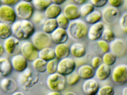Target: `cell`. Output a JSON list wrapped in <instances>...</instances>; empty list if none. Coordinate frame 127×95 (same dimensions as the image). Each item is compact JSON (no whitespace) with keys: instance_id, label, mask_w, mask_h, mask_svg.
<instances>
[{"instance_id":"9a60e30c","label":"cell","mask_w":127,"mask_h":95,"mask_svg":"<svg viewBox=\"0 0 127 95\" xmlns=\"http://www.w3.org/2000/svg\"><path fill=\"white\" fill-rule=\"evenodd\" d=\"M11 63L13 69L18 72H22L28 68V61L22 54L13 56Z\"/></svg>"},{"instance_id":"e0dca14e","label":"cell","mask_w":127,"mask_h":95,"mask_svg":"<svg viewBox=\"0 0 127 95\" xmlns=\"http://www.w3.org/2000/svg\"><path fill=\"white\" fill-rule=\"evenodd\" d=\"M63 14L70 21L78 19L81 17L80 9L78 6L75 4H69L64 7Z\"/></svg>"},{"instance_id":"8fae6325","label":"cell","mask_w":127,"mask_h":95,"mask_svg":"<svg viewBox=\"0 0 127 95\" xmlns=\"http://www.w3.org/2000/svg\"><path fill=\"white\" fill-rule=\"evenodd\" d=\"M102 18L104 22L108 24H116L120 18V13L117 8L111 6L104 8L101 13Z\"/></svg>"},{"instance_id":"d590c367","label":"cell","mask_w":127,"mask_h":95,"mask_svg":"<svg viewBox=\"0 0 127 95\" xmlns=\"http://www.w3.org/2000/svg\"><path fill=\"white\" fill-rule=\"evenodd\" d=\"M56 21L59 27L66 30L69 24V20L63 13H61L57 17Z\"/></svg>"},{"instance_id":"d6a6232c","label":"cell","mask_w":127,"mask_h":95,"mask_svg":"<svg viewBox=\"0 0 127 95\" xmlns=\"http://www.w3.org/2000/svg\"><path fill=\"white\" fill-rule=\"evenodd\" d=\"M116 58V57L113 53L109 51L104 53L102 59V63L110 67L115 64Z\"/></svg>"},{"instance_id":"44dd1931","label":"cell","mask_w":127,"mask_h":95,"mask_svg":"<svg viewBox=\"0 0 127 95\" xmlns=\"http://www.w3.org/2000/svg\"><path fill=\"white\" fill-rule=\"evenodd\" d=\"M62 12L60 5L52 3L44 10V15L46 19H56Z\"/></svg>"},{"instance_id":"52a82bcc","label":"cell","mask_w":127,"mask_h":95,"mask_svg":"<svg viewBox=\"0 0 127 95\" xmlns=\"http://www.w3.org/2000/svg\"><path fill=\"white\" fill-rule=\"evenodd\" d=\"M113 81L117 85H123L127 82V65H118L114 67L111 73Z\"/></svg>"},{"instance_id":"603a6c76","label":"cell","mask_w":127,"mask_h":95,"mask_svg":"<svg viewBox=\"0 0 127 95\" xmlns=\"http://www.w3.org/2000/svg\"><path fill=\"white\" fill-rule=\"evenodd\" d=\"M111 73V70L110 66L102 63L96 68L95 76L98 80L105 81L110 76Z\"/></svg>"},{"instance_id":"f35d334b","label":"cell","mask_w":127,"mask_h":95,"mask_svg":"<svg viewBox=\"0 0 127 95\" xmlns=\"http://www.w3.org/2000/svg\"><path fill=\"white\" fill-rule=\"evenodd\" d=\"M114 93L113 87L111 85H107L99 88L96 95H114Z\"/></svg>"},{"instance_id":"cb8c5ba5","label":"cell","mask_w":127,"mask_h":95,"mask_svg":"<svg viewBox=\"0 0 127 95\" xmlns=\"http://www.w3.org/2000/svg\"><path fill=\"white\" fill-rule=\"evenodd\" d=\"M86 48L81 43H74L70 47V53L77 58H83L86 55Z\"/></svg>"},{"instance_id":"ba28073f","label":"cell","mask_w":127,"mask_h":95,"mask_svg":"<svg viewBox=\"0 0 127 95\" xmlns=\"http://www.w3.org/2000/svg\"><path fill=\"white\" fill-rule=\"evenodd\" d=\"M14 9L11 6L3 4L0 7V21L8 24H12L17 20Z\"/></svg>"},{"instance_id":"60d3db41","label":"cell","mask_w":127,"mask_h":95,"mask_svg":"<svg viewBox=\"0 0 127 95\" xmlns=\"http://www.w3.org/2000/svg\"><path fill=\"white\" fill-rule=\"evenodd\" d=\"M119 24L122 30L126 33L127 32V13H124L119 19Z\"/></svg>"},{"instance_id":"b9f144b4","label":"cell","mask_w":127,"mask_h":95,"mask_svg":"<svg viewBox=\"0 0 127 95\" xmlns=\"http://www.w3.org/2000/svg\"><path fill=\"white\" fill-rule=\"evenodd\" d=\"M102 63V59L100 56H94L91 60V66L94 68L96 69Z\"/></svg>"},{"instance_id":"6da1fadb","label":"cell","mask_w":127,"mask_h":95,"mask_svg":"<svg viewBox=\"0 0 127 95\" xmlns=\"http://www.w3.org/2000/svg\"><path fill=\"white\" fill-rule=\"evenodd\" d=\"M11 28L14 36L20 40H27L35 32L34 25L29 20L16 21L12 24Z\"/></svg>"},{"instance_id":"e575fe53","label":"cell","mask_w":127,"mask_h":95,"mask_svg":"<svg viewBox=\"0 0 127 95\" xmlns=\"http://www.w3.org/2000/svg\"><path fill=\"white\" fill-rule=\"evenodd\" d=\"M102 40L110 43L113 41L116 38V35L114 32L110 29H104L101 36Z\"/></svg>"},{"instance_id":"7dc6e473","label":"cell","mask_w":127,"mask_h":95,"mask_svg":"<svg viewBox=\"0 0 127 95\" xmlns=\"http://www.w3.org/2000/svg\"><path fill=\"white\" fill-rule=\"evenodd\" d=\"M72 0L76 4L81 5L84 3L87 0Z\"/></svg>"},{"instance_id":"db71d44e","label":"cell","mask_w":127,"mask_h":95,"mask_svg":"<svg viewBox=\"0 0 127 95\" xmlns=\"http://www.w3.org/2000/svg\"><path fill=\"white\" fill-rule=\"evenodd\" d=\"M33 0H21L22 1H25V2H29L31 3Z\"/></svg>"},{"instance_id":"ac0fdd59","label":"cell","mask_w":127,"mask_h":95,"mask_svg":"<svg viewBox=\"0 0 127 95\" xmlns=\"http://www.w3.org/2000/svg\"><path fill=\"white\" fill-rule=\"evenodd\" d=\"M52 41L56 44L65 43L69 36L66 30L58 27L50 34Z\"/></svg>"},{"instance_id":"ab89813d","label":"cell","mask_w":127,"mask_h":95,"mask_svg":"<svg viewBox=\"0 0 127 95\" xmlns=\"http://www.w3.org/2000/svg\"><path fill=\"white\" fill-rule=\"evenodd\" d=\"M97 45L99 49L103 53L110 51V44L108 42L100 39L97 40Z\"/></svg>"},{"instance_id":"83f0119b","label":"cell","mask_w":127,"mask_h":95,"mask_svg":"<svg viewBox=\"0 0 127 95\" xmlns=\"http://www.w3.org/2000/svg\"><path fill=\"white\" fill-rule=\"evenodd\" d=\"M11 26L3 22H0V39H5L12 35Z\"/></svg>"},{"instance_id":"f6af8a7d","label":"cell","mask_w":127,"mask_h":95,"mask_svg":"<svg viewBox=\"0 0 127 95\" xmlns=\"http://www.w3.org/2000/svg\"><path fill=\"white\" fill-rule=\"evenodd\" d=\"M1 1L3 4L11 6L15 5L20 1V0H1Z\"/></svg>"},{"instance_id":"816d5d0a","label":"cell","mask_w":127,"mask_h":95,"mask_svg":"<svg viewBox=\"0 0 127 95\" xmlns=\"http://www.w3.org/2000/svg\"><path fill=\"white\" fill-rule=\"evenodd\" d=\"M122 95H127V87H125L122 91Z\"/></svg>"},{"instance_id":"f1b7e54d","label":"cell","mask_w":127,"mask_h":95,"mask_svg":"<svg viewBox=\"0 0 127 95\" xmlns=\"http://www.w3.org/2000/svg\"><path fill=\"white\" fill-rule=\"evenodd\" d=\"M101 19V13L98 10H94L85 17L86 22L91 24L100 21Z\"/></svg>"},{"instance_id":"ee69618b","label":"cell","mask_w":127,"mask_h":95,"mask_svg":"<svg viewBox=\"0 0 127 95\" xmlns=\"http://www.w3.org/2000/svg\"><path fill=\"white\" fill-rule=\"evenodd\" d=\"M110 6L117 8L122 6L125 2V0H108Z\"/></svg>"},{"instance_id":"484cf974","label":"cell","mask_w":127,"mask_h":95,"mask_svg":"<svg viewBox=\"0 0 127 95\" xmlns=\"http://www.w3.org/2000/svg\"><path fill=\"white\" fill-rule=\"evenodd\" d=\"M38 57L46 62L56 58L54 49L49 47L39 50Z\"/></svg>"},{"instance_id":"f546056e","label":"cell","mask_w":127,"mask_h":95,"mask_svg":"<svg viewBox=\"0 0 127 95\" xmlns=\"http://www.w3.org/2000/svg\"><path fill=\"white\" fill-rule=\"evenodd\" d=\"M32 62V66L36 72L39 73L46 72L47 62L38 57Z\"/></svg>"},{"instance_id":"2e32d148","label":"cell","mask_w":127,"mask_h":95,"mask_svg":"<svg viewBox=\"0 0 127 95\" xmlns=\"http://www.w3.org/2000/svg\"><path fill=\"white\" fill-rule=\"evenodd\" d=\"M98 82L93 78L85 80L82 85V90L85 95H96L99 88Z\"/></svg>"},{"instance_id":"5b68a950","label":"cell","mask_w":127,"mask_h":95,"mask_svg":"<svg viewBox=\"0 0 127 95\" xmlns=\"http://www.w3.org/2000/svg\"><path fill=\"white\" fill-rule=\"evenodd\" d=\"M14 9L17 17L23 20H30L34 12L32 3L22 1L15 5Z\"/></svg>"},{"instance_id":"7a4b0ae2","label":"cell","mask_w":127,"mask_h":95,"mask_svg":"<svg viewBox=\"0 0 127 95\" xmlns=\"http://www.w3.org/2000/svg\"><path fill=\"white\" fill-rule=\"evenodd\" d=\"M87 24L81 19L71 21L66 29L69 37L76 40L84 39L87 35Z\"/></svg>"},{"instance_id":"c3c4849f","label":"cell","mask_w":127,"mask_h":95,"mask_svg":"<svg viewBox=\"0 0 127 95\" xmlns=\"http://www.w3.org/2000/svg\"><path fill=\"white\" fill-rule=\"evenodd\" d=\"M47 95H63L61 92H57V91H51L48 93Z\"/></svg>"},{"instance_id":"74e56055","label":"cell","mask_w":127,"mask_h":95,"mask_svg":"<svg viewBox=\"0 0 127 95\" xmlns=\"http://www.w3.org/2000/svg\"><path fill=\"white\" fill-rule=\"evenodd\" d=\"M80 78L77 72L73 71L70 74L66 76V82L68 85L73 86L78 83L80 80Z\"/></svg>"},{"instance_id":"8d00e7d4","label":"cell","mask_w":127,"mask_h":95,"mask_svg":"<svg viewBox=\"0 0 127 95\" xmlns=\"http://www.w3.org/2000/svg\"><path fill=\"white\" fill-rule=\"evenodd\" d=\"M79 9L81 16L85 17L95 10V7L91 3H86L82 4Z\"/></svg>"},{"instance_id":"4dcf8cb0","label":"cell","mask_w":127,"mask_h":95,"mask_svg":"<svg viewBox=\"0 0 127 95\" xmlns=\"http://www.w3.org/2000/svg\"><path fill=\"white\" fill-rule=\"evenodd\" d=\"M32 3L34 8L41 12L44 11L52 2L51 0H33Z\"/></svg>"},{"instance_id":"7c38bea8","label":"cell","mask_w":127,"mask_h":95,"mask_svg":"<svg viewBox=\"0 0 127 95\" xmlns=\"http://www.w3.org/2000/svg\"><path fill=\"white\" fill-rule=\"evenodd\" d=\"M22 55L30 62H33L38 58L39 50L30 42L26 41L21 45V51Z\"/></svg>"},{"instance_id":"ffe728a7","label":"cell","mask_w":127,"mask_h":95,"mask_svg":"<svg viewBox=\"0 0 127 95\" xmlns=\"http://www.w3.org/2000/svg\"><path fill=\"white\" fill-rule=\"evenodd\" d=\"M0 86L6 93H12L16 91L17 88V84L14 79L5 77L0 82Z\"/></svg>"},{"instance_id":"681fc988","label":"cell","mask_w":127,"mask_h":95,"mask_svg":"<svg viewBox=\"0 0 127 95\" xmlns=\"http://www.w3.org/2000/svg\"><path fill=\"white\" fill-rule=\"evenodd\" d=\"M4 48H3V45L1 43H0V57L2 56L4 53Z\"/></svg>"},{"instance_id":"5bb4252c","label":"cell","mask_w":127,"mask_h":95,"mask_svg":"<svg viewBox=\"0 0 127 95\" xmlns=\"http://www.w3.org/2000/svg\"><path fill=\"white\" fill-rule=\"evenodd\" d=\"M104 29V24L101 22L92 24L88 29L87 36L91 41H97L101 38Z\"/></svg>"},{"instance_id":"9c48e42d","label":"cell","mask_w":127,"mask_h":95,"mask_svg":"<svg viewBox=\"0 0 127 95\" xmlns=\"http://www.w3.org/2000/svg\"><path fill=\"white\" fill-rule=\"evenodd\" d=\"M76 68V63L75 60L70 57H66L58 62L57 72L66 76L75 71Z\"/></svg>"},{"instance_id":"3957f363","label":"cell","mask_w":127,"mask_h":95,"mask_svg":"<svg viewBox=\"0 0 127 95\" xmlns=\"http://www.w3.org/2000/svg\"><path fill=\"white\" fill-rule=\"evenodd\" d=\"M39 75L36 71H33L32 69L27 68L23 72L20 73L18 78L19 85L24 90H28L34 87L38 82Z\"/></svg>"},{"instance_id":"836d02e7","label":"cell","mask_w":127,"mask_h":95,"mask_svg":"<svg viewBox=\"0 0 127 95\" xmlns=\"http://www.w3.org/2000/svg\"><path fill=\"white\" fill-rule=\"evenodd\" d=\"M58 62L56 58L47 62L46 72L49 75L57 72Z\"/></svg>"},{"instance_id":"7bdbcfd3","label":"cell","mask_w":127,"mask_h":95,"mask_svg":"<svg viewBox=\"0 0 127 95\" xmlns=\"http://www.w3.org/2000/svg\"><path fill=\"white\" fill-rule=\"evenodd\" d=\"M90 1L94 7H103L108 2V0H90Z\"/></svg>"},{"instance_id":"30bf717a","label":"cell","mask_w":127,"mask_h":95,"mask_svg":"<svg viewBox=\"0 0 127 95\" xmlns=\"http://www.w3.org/2000/svg\"><path fill=\"white\" fill-rule=\"evenodd\" d=\"M21 45L20 40L11 36L5 39L3 45L6 53L13 56L17 55L20 52Z\"/></svg>"},{"instance_id":"f5cc1de1","label":"cell","mask_w":127,"mask_h":95,"mask_svg":"<svg viewBox=\"0 0 127 95\" xmlns=\"http://www.w3.org/2000/svg\"><path fill=\"white\" fill-rule=\"evenodd\" d=\"M64 95H77L76 94L72 91H67L64 94Z\"/></svg>"},{"instance_id":"d4e9b609","label":"cell","mask_w":127,"mask_h":95,"mask_svg":"<svg viewBox=\"0 0 127 95\" xmlns=\"http://www.w3.org/2000/svg\"><path fill=\"white\" fill-rule=\"evenodd\" d=\"M54 50L56 58L59 60L68 57L70 53V47L65 43L57 44Z\"/></svg>"},{"instance_id":"277c9868","label":"cell","mask_w":127,"mask_h":95,"mask_svg":"<svg viewBox=\"0 0 127 95\" xmlns=\"http://www.w3.org/2000/svg\"><path fill=\"white\" fill-rule=\"evenodd\" d=\"M46 84L51 91L62 92L66 88V78L57 72L50 74L47 78Z\"/></svg>"},{"instance_id":"1f68e13d","label":"cell","mask_w":127,"mask_h":95,"mask_svg":"<svg viewBox=\"0 0 127 95\" xmlns=\"http://www.w3.org/2000/svg\"><path fill=\"white\" fill-rule=\"evenodd\" d=\"M31 19L33 24L38 25H43L46 20L44 13L37 10L34 12Z\"/></svg>"},{"instance_id":"7402d4cb","label":"cell","mask_w":127,"mask_h":95,"mask_svg":"<svg viewBox=\"0 0 127 95\" xmlns=\"http://www.w3.org/2000/svg\"><path fill=\"white\" fill-rule=\"evenodd\" d=\"M11 62L8 59L0 57V77H6L12 71Z\"/></svg>"},{"instance_id":"4fadbf2b","label":"cell","mask_w":127,"mask_h":95,"mask_svg":"<svg viewBox=\"0 0 127 95\" xmlns=\"http://www.w3.org/2000/svg\"><path fill=\"white\" fill-rule=\"evenodd\" d=\"M110 50L116 58H122L127 53V45L123 39L115 38L109 43Z\"/></svg>"},{"instance_id":"8992f818","label":"cell","mask_w":127,"mask_h":95,"mask_svg":"<svg viewBox=\"0 0 127 95\" xmlns=\"http://www.w3.org/2000/svg\"><path fill=\"white\" fill-rule=\"evenodd\" d=\"M32 43L38 50L50 46L52 42L51 36L42 31L35 32L32 36Z\"/></svg>"},{"instance_id":"f907efd6","label":"cell","mask_w":127,"mask_h":95,"mask_svg":"<svg viewBox=\"0 0 127 95\" xmlns=\"http://www.w3.org/2000/svg\"><path fill=\"white\" fill-rule=\"evenodd\" d=\"M11 95H26L25 94L21 91H15L12 93Z\"/></svg>"},{"instance_id":"4316f807","label":"cell","mask_w":127,"mask_h":95,"mask_svg":"<svg viewBox=\"0 0 127 95\" xmlns=\"http://www.w3.org/2000/svg\"><path fill=\"white\" fill-rule=\"evenodd\" d=\"M58 27L56 19H47L42 25L43 32L50 34Z\"/></svg>"},{"instance_id":"d6986e66","label":"cell","mask_w":127,"mask_h":95,"mask_svg":"<svg viewBox=\"0 0 127 95\" xmlns=\"http://www.w3.org/2000/svg\"><path fill=\"white\" fill-rule=\"evenodd\" d=\"M95 70L91 65L85 64L79 67L77 71L80 78L84 80L93 78L95 76Z\"/></svg>"},{"instance_id":"11a10c76","label":"cell","mask_w":127,"mask_h":95,"mask_svg":"<svg viewBox=\"0 0 127 95\" xmlns=\"http://www.w3.org/2000/svg\"><path fill=\"white\" fill-rule=\"evenodd\" d=\"M2 1L1 0H0V7L1 6V5H2Z\"/></svg>"},{"instance_id":"bcb514c9","label":"cell","mask_w":127,"mask_h":95,"mask_svg":"<svg viewBox=\"0 0 127 95\" xmlns=\"http://www.w3.org/2000/svg\"><path fill=\"white\" fill-rule=\"evenodd\" d=\"M51 0L52 3H54L60 5L64 4L67 0Z\"/></svg>"}]
</instances>
